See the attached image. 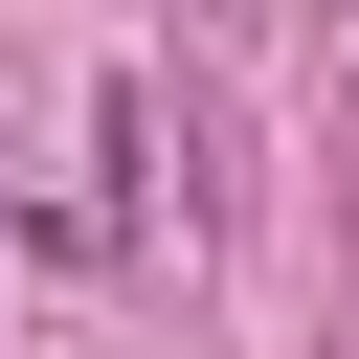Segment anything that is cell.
<instances>
[{"mask_svg": "<svg viewBox=\"0 0 359 359\" xmlns=\"http://www.w3.org/2000/svg\"><path fill=\"white\" fill-rule=\"evenodd\" d=\"M202 22H269V0H202Z\"/></svg>", "mask_w": 359, "mask_h": 359, "instance_id": "obj_1", "label": "cell"}]
</instances>
